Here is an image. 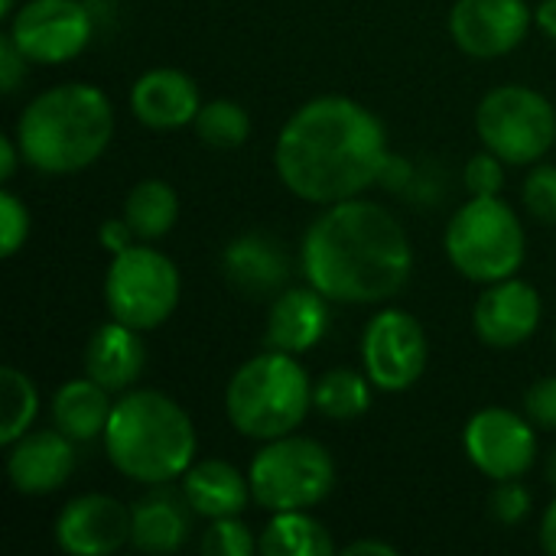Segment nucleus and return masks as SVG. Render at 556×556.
<instances>
[{
  "instance_id": "nucleus-1",
  "label": "nucleus",
  "mask_w": 556,
  "mask_h": 556,
  "mask_svg": "<svg viewBox=\"0 0 556 556\" xmlns=\"http://www.w3.org/2000/svg\"><path fill=\"white\" fill-rule=\"evenodd\" d=\"M388 160V134L378 114L339 94L306 101L290 114L274 147L280 182L313 205L362 195L384 176Z\"/></svg>"
},
{
  "instance_id": "nucleus-2",
  "label": "nucleus",
  "mask_w": 556,
  "mask_h": 556,
  "mask_svg": "<svg viewBox=\"0 0 556 556\" xmlns=\"http://www.w3.org/2000/svg\"><path fill=\"white\" fill-rule=\"evenodd\" d=\"M300 261L309 287L349 306H375L397 296L414 270L404 225L362 195L326 205L306 228Z\"/></svg>"
},
{
  "instance_id": "nucleus-3",
  "label": "nucleus",
  "mask_w": 556,
  "mask_h": 556,
  "mask_svg": "<svg viewBox=\"0 0 556 556\" xmlns=\"http://www.w3.org/2000/svg\"><path fill=\"white\" fill-rule=\"evenodd\" d=\"M111 134V101L88 81H68L36 94L16 121L23 160L46 176L88 169L108 150Z\"/></svg>"
},
{
  "instance_id": "nucleus-4",
  "label": "nucleus",
  "mask_w": 556,
  "mask_h": 556,
  "mask_svg": "<svg viewBox=\"0 0 556 556\" xmlns=\"http://www.w3.org/2000/svg\"><path fill=\"white\" fill-rule=\"evenodd\" d=\"M104 453L121 476L140 485H166L192 466L195 427L169 394L130 391L111 407Z\"/></svg>"
},
{
  "instance_id": "nucleus-5",
  "label": "nucleus",
  "mask_w": 556,
  "mask_h": 556,
  "mask_svg": "<svg viewBox=\"0 0 556 556\" xmlns=\"http://www.w3.org/2000/svg\"><path fill=\"white\" fill-rule=\"evenodd\" d=\"M313 407V384L296 355L261 352L248 358L225 388V414L241 437L280 440L290 437Z\"/></svg>"
},
{
  "instance_id": "nucleus-6",
  "label": "nucleus",
  "mask_w": 556,
  "mask_h": 556,
  "mask_svg": "<svg viewBox=\"0 0 556 556\" xmlns=\"http://www.w3.org/2000/svg\"><path fill=\"white\" fill-rule=\"evenodd\" d=\"M446 254L453 267L476 283H498L525 264V228L498 195H472L446 225Z\"/></svg>"
},
{
  "instance_id": "nucleus-7",
  "label": "nucleus",
  "mask_w": 556,
  "mask_h": 556,
  "mask_svg": "<svg viewBox=\"0 0 556 556\" xmlns=\"http://www.w3.org/2000/svg\"><path fill=\"white\" fill-rule=\"evenodd\" d=\"M251 495L270 515L309 511L336 489L332 453L309 437H280L251 459Z\"/></svg>"
},
{
  "instance_id": "nucleus-8",
  "label": "nucleus",
  "mask_w": 556,
  "mask_h": 556,
  "mask_svg": "<svg viewBox=\"0 0 556 556\" xmlns=\"http://www.w3.org/2000/svg\"><path fill=\"white\" fill-rule=\"evenodd\" d=\"M104 303L111 319L140 332L156 329L179 306V270L163 251L130 244L108 267Z\"/></svg>"
},
{
  "instance_id": "nucleus-9",
  "label": "nucleus",
  "mask_w": 556,
  "mask_h": 556,
  "mask_svg": "<svg viewBox=\"0 0 556 556\" xmlns=\"http://www.w3.org/2000/svg\"><path fill=\"white\" fill-rule=\"evenodd\" d=\"M476 130L495 156L511 166H531L556 143L554 104L528 85H502L479 101Z\"/></svg>"
},
{
  "instance_id": "nucleus-10",
  "label": "nucleus",
  "mask_w": 556,
  "mask_h": 556,
  "mask_svg": "<svg viewBox=\"0 0 556 556\" xmlns=\"http://www.w3.org/2000/svg\"><path fill=\"white\" fill-rule=\"evenodd\" d=\"M427 332L407 309H381L362 336L365 375L381 391H407L427 368Z\"/></svg>"
},
{
  "instance_id": "nucleus-11",
  "label": "nucleus",
  "mask_w": 556,
  "mask_h": 556,
  "mask_svg": "<svg viewBox=\"0 0 556 556\" xmlns=\"http://www.w3.org/2000/svg\"><path fill=\"white\" fill-rule=\"evenodd\" d=\"M7 33L26 52L29 62L62 65L85 52L94 23L78 0H26L13 13Z\"/></svg>"
},
{
  "instance_id": "nucleus-12",
  "label": "nucleus",
  "mask_w": 556,
  "mask_h": 556,
  "mask_svg": "<svg viewBox=\"0 0 556 556\" xmlns=\"http://www.w3.org/2000/svg\"><path fill=\"white\" fill-rule=\"evenodd\" d=\"M463 446L469 463L495 482L521 479L538 459V433L531 420H525L508 407L479 410L466 424Z\"/></svg>"
},
{
  "instance_id": "nucleus-13",
  "label": "nucleus",
  "mask_w": 556,
  "mask_h": 556,
  "mask_svg": "<svg viewBox=\"0 0 556 556\" xmlns=\"http://www.w3.org/2000/svg\"><path fill=\"white\" fill-rule=\"evenodd\" d=\"M531 20L534 13L525 0H456L450 33L466 55L498 59L525 42Z\"/></svg>"
},
{
  "instance_id": "nucleus-14",
  "label": "nucleus",
  "mask_w": 556,
  "mask_h": 556,
  "mask_svg": "<svg viewBox=\"0 0 556 556\" xmlns=\"http://www.w3.org/2000/svg\"><path fill=\"white\" fill-rule=\"evenodd\" d=\"M55 541L72 556L117 554L130 541V511L111 495H78L59 511Z\"/></svg>"
},
{
  "instance_id": "nucleus-15",
  "label": "nucleus",
  "mask_w": 556,
  "mask_h": 556,
  "mask_svg": "<svg viewBox=\"0 0 556 556\" xmlns=\"http://www.w3.org/2000/svg\"><path fill=\"white\" fill-rule=\"evenodd\" d=\"M476 336L492 349H515L528 342L541 326V296L531 283L508 277L498 283H489V290L479 296L476 313Z\"/></svg>"
},
{
  "instance_id": "nucleus-16",
  "label": "nucleus",
  "mask_w": 556,
  "mask_h": 556,
  "mask_svg": "<svg viewBox=\"0 0 556 556\" xmlns=\"http://www.w3.org/2000/svg\"><path fill=\"white\" fill-rule=\"evenodd\" d=\"M75 472V440L55 430L23 433L7 456V479L20 495H49Z\"/></svg>"
},
{
  "instance_id": "nucleus-17",
  "label": "nucleus",
  "mask_w": 556,
  "mask_h": 556,
  "mask_svg": "<svg viewBox=\"0 0 556 556\" xmlns=\"http://www.w3.org/2000/svg\"><path fill=\"white\" fill-rule=\"evenodd\" d=\"M202 108L199 85L179 68H150L130 88V111L143 127L176 130L195 121Z\"/></svg>"
},
{
  "instance_id": "nucleus-18",
  "label": "nucleus",
  "mask_w": 556,
  "mask_h": 556,
  "mask_svg": "<svg viewBox=\"0 0 556 556\" xmlns=\"http://www.w3.org/2000/svg\"><path fill=\"white\" fill-rule=\"evenodd\" d=\"M222 274L231 290L241 296L261 300V296H277L290 277V261L280 248L277 238L264 231H251L235 238L225 254H222Z\"/></svg>"
},
{
  "instance_id": "nucleus-19",
  "label": "nucleus",
  "mask_w": 556,
  "mask_h": 556,
  "mask_svg": "<svg viewBox=\"0 0 556 556\" xmlns=\"http://www.w3.org/2000/svg\"><path fill=\"white\" fill-rule=\"evenodd\" d=\"M329 329V306L316 287L280 290L267 313V349L303 355Z\"/></svg>"
},
{
  "instance_id": "nucleus-20",
  "label": "nucleus",
  "mask_w": 556,
  "mask_h": 556,
  "mask_svg": "<svg viewBox=\"0 0 556 556\" xmlns=\"http://www.w3.org/2000/svg\"><path fill=\"white\" fill-rule=\"evenodd\" d=\"M147 365V349L140 329L117 319L101 323L85 345V375L108 391H127Z\"/></svg>"
},
{
  "instance_id": "nucleus-21",
  "label": "nucleus",
  "mask_w": 556,
  "mask_h": 556,
  "mask_svg": "<svg viewBox=\"0 0 556 556\" xmlns=\"http://www.w3.org/2000/svg\"><path fill=\"white\" fill-rule=\"evenodd\" d=\"M192 515L186 495L156 485L130 508V544L143 554H176L189 538Z\"/></svg>"
},
{
  "instance_id": "nucleus-22",
  "label": "nucleus",
  "mask_w": 556,
  "mask_h": 556,
  "mask_svg": "<svg viewBox=\"0 0 556 556\" xmlns=\"http://www.w3.org/2000/svg\"><path fill=\"white\" fill-rule=\"evenodd\" d=\"M182 495L192 505V511L208 521L235 518L248 508V498H254L251 479H244L225 459H202L189 466L182 476Z\"/></svg>"
},
{
  "instance_id": "nucleus-23",
  "label": "nucleus",
  "mask_w": 556,
  "mask_h": 556,
  "mask_svg": "<svg viewBox=\"0 0 556 556\" xmlns=\"http://www.w3.org/2000/svg\"><path fill=\"white\" fill-rule=\"evenodd\" d=\"M108 388H101L94 378H75L65 381L52 397V424L72 437L75 443H88L94 437H104V427L111 420V401Z\"/></svg>"
},
{
  "instance_id": "nucleus-24",
  "label": "nucleus",
  "mask_w": 556,
  "mask_h": 556,
  "mask_svg": "<svg viewBox=\"0 0 556 556\" xmlns=\"http://www.w3.org/2000/svg\"><path fill=\"white\" fill-rule=\"evenodd\" d=\"M176 218H179V195L163 179H143L124 199V222L140 241L163 238L166 231H173Z\"/></svg>"
},
{
  "instance_id": "nucleus-25",
  "label": "nucleus",
  "mask_w": 556,
  "mask_h": 556,
  "mask_svg": "<svg viewBox=\"0 0 556 556\" xmlns=\"http://www.w3.org/2000/svg\"><path fill=\"white\" fill-rule=\"evenodd\" d=\"M257 551L267 556H329L336 544L329 531L306 511H277L264 528Z\"/></svg>"
},
{
  "instance_id": "nucleus-26",
  "label": "nucleus",
  "mask_w": 556,
  "mask_h": 556,
  "mask_svg": "<svg viewBox=\"0 0 556 556\" xmlns=\"http://www.w3.org/2000/svg\"><path fill=\"white\" fill-rule=\"evenodd\" d=\"M313 407L329 420H355L371 407V378L355 368H332L313 384Z\"/></svg>"
},
{
  "instance_id": "nucleus-27",
  "label": "nucleus",
  "mask_w": 556,
  "mask_h": 556,
  "mask_svg": "<svg viewBox=\"0 0 556 556\" xmlns=\"http://www.w3.org/2000/svg\"><path fill=\"white\" fill-rule=\"evenodd\" d=\"M0 397H3V417H0V443L13 446L23 433H29L36 414H39V394L36 384L20 368L0 371Z\"/></svg>"
},
{
  "instance_id": "nucleus-28",
  "label": "nucleus",
  "mask_w": 556,
  "mask_h": 556,
  "mask_svg": "<svg viewBox=\"0 0 556 556\" xmlns=\"http://www.w3.org/2000/svg\"><path fill=\"white\" fill-rule=\"evenodd\" d=\"M192 127H195V134H199V140L205 147L235 150L251 137V114L238 101L218 98V101H208V104L199 108Z\"/></svg>"
},
{
  "instance_id": "nucleus-29",
  "label": "nucleus",
  "mask_w": 556,
  "mask_h": 556,
  "mask_svg": "<svg viewBox=\"0 0 556 556\" xmlns=\"http://www.w3.org/2000/svg\"><path fill=\"white\" fill-rule=\"evenodd\" d=\"M257 551V541L244 521L235 518H218L212 528L202 534V554L208 556H251Z\"/></svg>"
},
{
  "instance_id": "nucleus-30",
  "label": "nucleus",
  "mask_w": 556,
  "mask_h": 556,
  "mask_svg": "<svg viewBox=\"0 0 556 556\" xmlns=\"http://www.w3.org/2000/svg\"><path fill=\"white\" fill-rule=\"evenodd\" d=\"M525 208L541 225H556V166L541 163L525 179Z\"/></svg>"
},
{
  "instance_id": "nucleus-31",
  "label": "nucleus",
  "mask_w": 556,
  "mask_h": 556,
  "mask_svg": "<svg viewBox=\"0 0 556 556\" xmlns=\"http://www.w3.org/2000/svg\"><path fill=\"white\" fill-rule=\"evenodd\" d=\"M29 238V208L13 195V192H0V254L13 257Z\"/></svg>"
},
{
  "instance_id": "nucleus-32",
  "label": "nucleus",
  "mask_w": 556,
  "mask_h": 556,
  "mask_svg": "<svg viewBox=\"0 0 556 556\" xmlns=\"http://www.w3.org/2000/svg\"><path fill=\"white\" fill-rule=\"evenodd\" d=\"M489 511L495 521L511 528L531 515V492L518 479H502V482H495V489L489 495Z\"/></svg>"
},
{
  "instance_id": "nucleus-33",
  "label": "nucleus",
  "mask_w": 556,
  "mask_h": 556,
  "mask_svg": "<svg viewBox=\"0 0 556 556\" xmlns=\"http://www.w3.org/2000/svg\"><path fill=\"white\" fill-rule=\"evenodd\" d=\"M502 163H505V160L495 156L492 150L472 156V160L466 163V169H463L466 189H469L472 195H498L502 186H505V166H502Z\"/></svg>"
},
{
  "instance_id": "nucleus-34",
  "label": "nucleus",
  "mask_w": 556,
  "mask_h": 556,
  "mask_svg": "<svg viewBox=\"0 0 556 556\" xmlns=\"http://www.w3.org/2000/svg\"><path fill=\"white\" fill-rule=\"evenodd\" d=\"M525 414L534 427L556 430V378H541L525 394Z\"/></svg>"
},
{
  "instance_id": "nucleus-35",
  "label": "nucleus",
  "mask_w": 556,
  "mask_h": 556,
  "mask_svg": "<svg viewBox=\"0 0 556 556\" xmlns=\"http://www.w3.org/2000/svg\"><path fill=\"white\" fill-rule=\"evenodd\" d=\"M26 52L13 42L10 33L0 36V88L3 94H13L20 88V81L26 78Z\"/></svg>"
},
{
  "instance_id": "nucleus-36",
  "label": "nucleus",
  "mask_w": 556,
  "mask_h": 556,
  "mask_svg": "<svg viewBox=\"0 0 556 556\" xmlns=\"http://www.w3.org/2000/svg\"><path fill=\"white\" fill-rule=\"evenodd\" d=\"M98 238H101V248H108L111 254H121L124 248H130L134 231H130V225H127V222H124V215H121V218L104 222V225H101V231H98Z\"/></svg>"
},
{
  "instance_id": "nucleus-37",
  "label": "nucleus",
  "mask_w": 556,
  "mask_h": 556,
  "mask_svg": "<svg viewBox=\"0 0 556 556\" xmlns=\"http://www.w3.org/2000/svg\"><path fill=\"white\" fill-rule=\"evenodd\" d=\"M20 156H23V150H20L16 137H0V179H3V182L13 179Z\"/></svg>"
},
{
  "instance_id": "nucleus-38",
  "label": "nucleus",
  "mask_w": 556,
  "mask_h": 556,
  "mask_svg": "<svg viewBox=\"0 0 556 556\" xmlns=\"http://www.w3.org/2000/svg\"><path fill=\"white\" fill-rule=\"evenodd\" d=\"M541 547L556 556V498L547 505L544 521H541Z\"/></svg>"
},
{
  "instance_id": "nucleus-39",
  "label": "nucleus",
  "mask_w": 556,
  "mask_h": 556,
  "mask_svg": "<svg viewBox=\"0 0 556 556\" xmlns=\"http://www.w3.org/2000/svg\"><path fill=\"white\" fill-rule=\"evenodd\" d=\"M534 20H538V26L556 39V0H541L538 3V10H534Z\"/></svg>"
},
{
  "instance_id": "nucleus-40",
  "label": "nucleus",
  "mask_w": 556,
  "mask_h": 556,
  "mask_svg": "<svg viewBox=\"0 0 556 556\" xmlns=\"http://www.w3.org/2000/svg\"><path fill=\"white\" fill-rule=\"evenodd\" d=\"M345 554H349V556H358V554L394 556L397 551H394L391 544H384V541H355V544H349V547H345Z\"/></svg>"
},
{
  "instance_id": "nucleus-41",
  "label": "nucleus",
  "mask_w": 556,
  "mask_h": 556,
  "mask_svg": "<svg viewBox=\"0 0 556 556\" xmlns=\"http://www.w3.org/2000/svg\"><path fill=\"white\" fill-rule=\"evenodd\" d=\"M544 476H547V482H551V489L556 492V450L547 456V469H544Z\"/></svg>"
},
{
  "instance_id": "nucleus-42",
  "label": "nucleus",
  "mask_w": 556,
  "mask_h": 556,
  "mask_svg": "<svg viewBox=\"0 0 556 556\" xmlns=\"http://www.w3.org/2000/svg\"><path fill=\"white\" fill-rule=\"evenodd\" d=\"M13 7H16V0H0V16H10Z\"/></svg>"
}]
</instances>
